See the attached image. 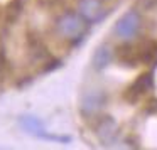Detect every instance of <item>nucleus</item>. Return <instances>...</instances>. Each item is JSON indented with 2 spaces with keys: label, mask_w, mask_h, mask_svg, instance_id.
I'll return each mask as SVG.
<instances>
[{
  "label": "nucleus",
  "mask_w": 157,
  "mask_h": 150,
  "mask_svg": "<svg viewBox=\"0 0 157 150\" xmlns=\"http://www.w3.org/2000/svg\"><path fill=\"white\" fill-rule=\"evenodd\" d=\"M154 88V74L152 73H142L139 74L123 91V99L127 103H139L144 99Z\"/></svg>",
  "instance_id": "20e7f679"
},
{
  "label": "nucleus",
  "mask_w": 157,
  "mask_h": 150,
  "mask_svg": "<svg viewBox=\"0 0 157 150\" xmlns=\"http://www.w3.org/2000/svg\"><path fill=\"white\" fill-rule=\"evenodd\" d=\"M25 4H27V0H10L4 9V21L7 22V24L15 22L19 19V15L22 14Z\"/></svg>",
  "instance_id": "1a4fd4ad"
},
{
  "label": "nucleus",
  "mask_w": 157,
  "mask_h": 150,
  "mask_svg": "<svg viewBox=\"0 0 157 150\" xmlns=\"http://www.w3.org/2000/svg\"><path fill=\"white\" fill-rule=\"evenodd\" d=\"M19 125H21V128L24 130L25 133L32 135L34 138L46 140V142H56V143H69L71 142V137L49 133L48 130H46L44 123L34 115H22L21 118H19Z\"/></svg>",
  "instance_id": "f03ea898"
},
{
  "label": "nucleus",
  "mask_w": 157,
  "mask_h": 150,
  "mask_svg": "<svg viewBox=\"0 0 157 150\" xmlns=\"http://www.w3.org/2000/svg\"><path fill=\"white\" fill-rule=\"evenodd\" d=\"M78 14L88 24H100L106 17L103 0H78Z\"/></svg>",
  "instance_id": "0eeeda50"
},
{
  "label": "nucleus",
  "mask_w": 157,
  "mask_h": 150,
  "mask_svg": "<svg viewBox=\"0 0 157 150\" xmlns=\"http://www.w3.org/2000/svg\"><path fill=\"white\" fill-rule=\"evenodd\" d=\"M88 22L78 12H64L56 19V32L61 39L76 44L88 32Z\"/></svg>",
  "instance_id": "f257e3e1"
},
{
  "label": "nucleus",
  "mask_w": 157,
  "mask_h": 150,
  "mask_svg": "<svg viewBox=\"0 0 157 150\" xmlns=\"http://www.w3.org/2000/svg\"><path fill=\"white\" fill-rule=\"evenodd\" d=\"M142 29V17L137 10H127L113 25V34L123 42L133 41Z\"/></svg>",
  "instance_id": "7ed1b4c3"
},
{
  "label": "nucleus",
  "mask_w": 157,
  "mask_h": 150,
  "mask_svg": "<svg viewBox=\"0 0 157 150\" xmlns=\"http://www.w3.org/2000/svg\"><path fill=\"white\" fill-rule=\"evenodd\" d=\"M106 105V95L101 89H88L79 99V113L85 118H95Z\"/></svg>",
  "instance_id": "39448f33"
},
{
  "label": "nucleus",
  "mask_w": 157,
  "mask_h": 150,
  "mask_svg": "<svg viewBox=\"0 0 157 150\" xmlns=\"http://www.w3.org/2000/svg\"><path fill=\"white\" fill-rule=\"evenodd\" d=\"M113 59V51L108 44H101L95 49L91 58V64L96 71H103L105 68H108V64Z\"/></svg>",
  "instance_id": "6e6552de"
},
{
  "label": "nucleus",
  "mask_w": 157,
  "mask_h": 150,
  "mask_svg": "<svg viewBox=\"0 0 157 150\" xmlns=\"http://www.w3.org/2000/svg\"><path fill=\"white\" fill-rule=\"evenodd\" d=\"M118 133H120V128H118V123L112 118L110 115H105L96 122L95 125V135L98 138V142L101 145L108 147V145H113L118 138Z\"/></svg>",
  "instance_id": "423d86ee"
}]
</instances>
